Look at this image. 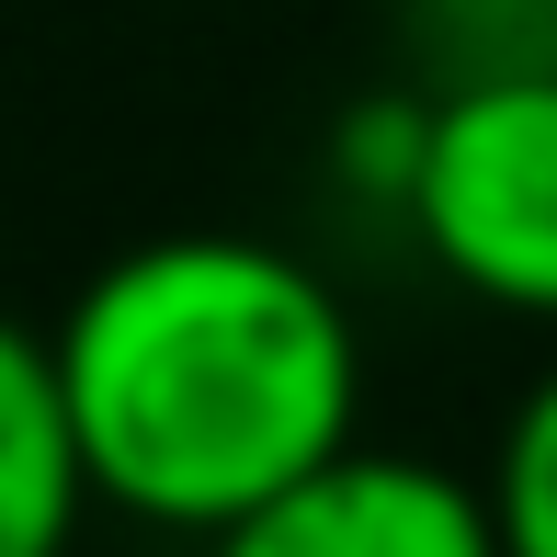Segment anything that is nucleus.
<instances>
[{"label":"nucleus","instance_id":"obj_1","mask_svg":"<svg viewBox=\"0 0 557 557\" xmlns=\"http://www.w3.org/2000/svg\"><path fill=\"white\" fill-rule=\"evenodd\" d=\"M46 352L91 500L160 535H227L364 433V331L342 285L250 227L114 250Z\"/></svg>","mask_w":557,"mask_h":557},{"label":"nucleus","instance_id":"obj_2","mask_svg":"<svg viewBox=\"0 0 557 557\" xmlns=\"http://www.w3.org/2000/svg\"><path fill=\"white\" fill-rule=\"evenodd\" d=\"M398 216L455 296L557 331V69L455 81L421 114V160H410Z\"/></svg>","mask_w":557,"mask_h":557},{"label":"nucleus","instance_id":"obj_3","mask_svg":"<svg viewBox=\"0 0 557 557\" xmlns=\"http://www.w3.org/2000/svg\"><path fill=\"white\" fill-rule=\"evenodd\" d=\"M206 557H500L490 478H455L433 455H398L352 433L331 467L285 478L262 512H239Z\"/></svg>","mask_w":557,"mask_h":557},{"label":"nucleus","instance_id":"obj_4","mask_svg":"<svg viewBox=\"0 0 557 557\" xmlns=\"http://www.w3.org/2000/svg\"><path fill=\"white\" fill-rule=\"evenodd\" d=\"M81 512H91V478L58 398V352H46V331L0 319V557H69Z\"/></svg>","mask_w":557,"mask_h":557},{"label":"nucleus","instance_id":"obj_5","mask_svg":"<svg viewBox=\"0 0 557 557\" xmlns=\"http://www.w3.org/2000/svg\"><path fill=\"white\" fill-rule=\"evenodd\" d=\"M490 512H500V557H557V364L523 387V410L500 421Z\"/></svg>","mask_w":557,"mask_h":557},{"label":"nucleus","instance_id":"obj_6","mask_svg":"<svg viewBox=\"0 0 557 557\" xmlns=\"http://www.w3.org/2000/svg\"><path fill=\"white\" fill-rule=\"evenodd\" d=\"M421 114H433V103H410V91H375V103H364V114H352L342 137H331V160H342L352 183L375 194V206H398V194H410V160H421Z\"/></svg>","mask_w":557,"mask_h":557},{"label":"nucleus","instance_id":"obj_7","mask_svg":"<svg viewBox=\"0 0 557 557\" xmlns=\"http://www.w3.org/2000/svg\"><path fill=\"white\" fill-rule=\"evenodd\" d=\"M421 12H444V23H512V12H535V0H421Z\"/></svg>","mask_w":557,"mask_h":557}]
</instances>
